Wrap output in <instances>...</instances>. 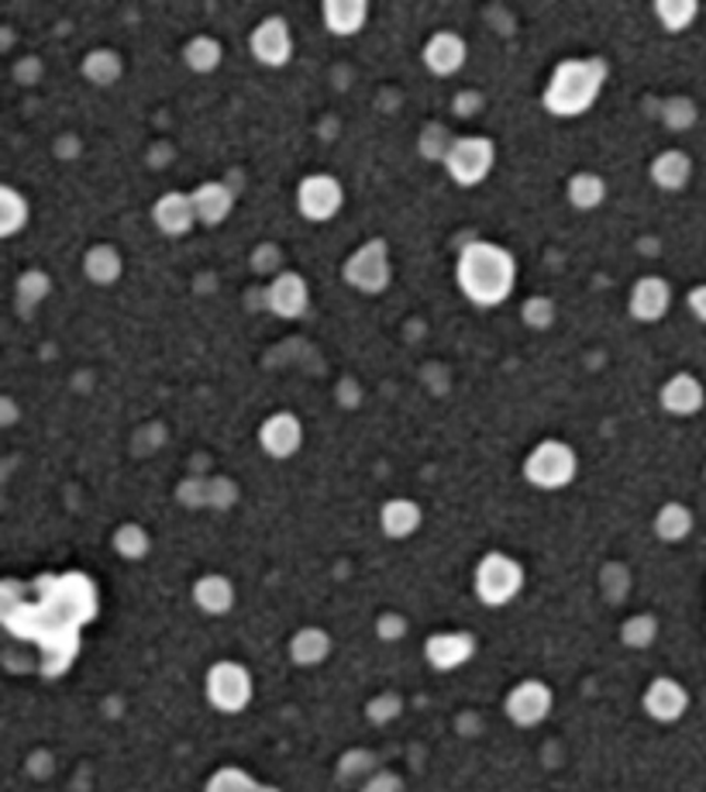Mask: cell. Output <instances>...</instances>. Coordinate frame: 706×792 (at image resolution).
<instances>
[{"instance_id": "6da1fadb", "label": "cell", "mask_w": 706, "mask_h": 792, "mask_svg": "<svg viewBox=\"0 0 706 792\" xmlns=\"http://www.w3.org/2000/svg\"><path fill=\"white\" fill-rule=\"evenodd\" d=\"M459 290L476 307H497L513 294L517 262L504 245L493 242H468L455 266Z\"/></svg>"}, {"instance_id": "7a4b0ae2", "label": "cell", "mask_w": 706, "mask_h": 792, "mask_svg": "<svg viewBox=\"0 0 706 792\" xmlns=\"http://www.w3.org/2000/svg\"><path fill=\"white\" fill-rule=\"evenodd\" d=\"M603 83H606L603 59H562L545 87L541 104L555 117H576L597 104Z\"/></svg>"}, {"instance_id": "3957f363", "label": "cell", "mask_w": 706, "mask_h": 792, "mask_svg": "<svg viewBox=\"0 0 706 792\" xmlns=\"http://www.w3.org/2000/svg\"><path fill=\"white\" fill-rule=\"evenodd\" d=\"M576 469H579L576 451L565 441L548 438L531 448L528 462H524V479L537 490H562L576 479Z\"/></svg>"}, {"instance_id": "277c9868", "label": "cell", "mask_w": 706, "mask_h": 792, "mask_svg": "<svg viewBox=\"0 0 706 792\" xmlns=\"http://www.w3.org/2000/svg\"><path fill=\"white\" fill-rule=\"evenodd\" d=\"M493 162H497V149H493V141L483 138V135H468V138H455L449 156H444V170L449 176L459 183V186H479Z\"/></svg>"}, {"instance_id": "5b68a950", "label": "cell", "mask_w": 706, "mask_h": 792, "mask_svg": "<svg viewBox=\"0 0 706 792\" xmlns=\"http://www.w3.org/2000/svg\"><path fill=\"white\" fill-rule=\"evenodd\" d=\"M345 283L359 294H383L390 286V249L383 238L359 245L345 262Z\"/></svg>"}, {"instance_id": "8992f818", "label": "cell", "mask_w": 706, "mask_h": 792, "mask_svg": "<svg viewBox=\"0 0 706 792\" xmlns=\"http://www.w3.org/2000/svg\"><path fill=\"white\" fill-rule=\"evenodd\" d=\"M521 586H524V569L517 565L510 555H500V551L486 555L476 569V593L489 607L510 604V599L521 593Z\"/></svg>"}, {"instance_id": "52a82bcc", "label": "cell", "mask_w": 706, "mask_h": 792, "mask_svg": "<svg viewBox=\"0 0 706 792\" xmlns=\"http://www.w3.org/2000/svg\"><path fill=\"white\" fill-rule=\"evenodd\" d=\"M207 700L221 713H239L252 700V679L239 662H218L207 676Z\"/></svg>"}, {"instance_id": "ba28073f", "label": "cell", "mask_w": 706, "mask_h": 792, "mask_svg": "<svg viewBox=\"0 0 706 792\" xmlns=\"http://www.w3.org/2000/svg\"><path fill=\"white\" fill-rule=\"evenodd\" d=\"M345 204V190L335 176L314 173L297 186V207L308 221H332Z\"/></svg>"}, {"instance_id": "9c48e42d", "label": "cell", "mask_w": 706, "mask_h": 792, "mask_svg": "<svg viewBox=\"0 0 706 792\" xmlns=\"http://www.w3.org/2000/svg\"><path fill=\"white\" fill-rule=\"evenodd\" d=\"M258 445L269 459H293L303 445V424L290 411H276L258 427Z\"/></svg>"}, {"instance_id": "30bf717a", "label": "cell", "mask_w": 706, "mask_h": 792, "mask_svg": "<svg viewBox=\"0 0 706 792\" xmlns=\"http://www.w3.org/2000/svg\"><path fill=\"white\" fill-rule=\"evenodd\" d=\"M252 56L263 62V66H287L290 56H293V35H290V25L282 18H266L263 25L252 32Z\"/></svg>"}, {"instance_id": "8fae6325", "label": "cell", "mask_w": 706, "mask_h": 792, "mask_svg": "<svg viewBox=\"0 0 706 792\" xmlns=\"http://www.w3.org/2000/svg\"><path fill=\"white\" fill-rule=\"evenodd\" d=\"M669 303H672V286L662 276H645L634 283L630 290V318L655 324L669 314Z\"/></svg>"}, {"instance_id": "7c38bea8", "label": "cell", "mask_w": 706, "mask_h": 792, "mask_svg": "<svg viewBox=\"0 0 706 792\" xmlns=\"http://www.w3.org/2000/svg\"><path fill=\"white\" fill-rule=\"evenodd\" d=\"M552 710V689L545 682H521L510 696H507V713L513 724H521V727H534L541 724V720L548 716Z\"/></svg>"}, {"instance_id": "4fadbf2b", "label": "cell", "mask_w": 706, "mask_h": 792, "mask_svg": "<svg viewBox=\"0 0 706 792\" xmlns=\"http://www.w3.org/2000/svg\"><path fill=\"white\" fill-rule=\"evenodd\" d=\"M266 303H269L273 314H279V318H300L303 310H308V303H311V290H308V283H303V276L279 273L269 283Z\"/></svg>"}, {"instance_id": "5bb4252c", "label": "cell", "mask_w": 706, "mask_h": 792, "mask_svg": "<svg viewBox=\"0 0 706 792\" xmlns=\"http://www.w3.org/2000/svg\"><path fill=\"white\" fill-rule=\"evenodd\" d=\"M465 56H468V49H465L462 35H455V32H438V35H431L428 45H424V66H428L435 77H455L465 66Z\"/></svg>"}, {"instance_id": "9a60e30c", "label": "cell", "mask_w": 706, "mask_h": 792, "mask_svg": "<svg viewBox=\"0 0 706 792\" xmlns=\"http://www.w3.org/2000/svg\"><path fill=\"white\" fill-rule=\"evenodd\" d=\"M662 406L669 414H675V417H693V414H699L703 411V403H706V393H703V382L696 379V376H690V372H679V376H672L666 387H662Z\"/></svg>"}, {"instance_id": "2e32d148", "label": "cell", "mask_w": 706, "mask_h": 792, "mask_svg": "<svg viewBox=\"0 0 706 792\" xmlns=\"http://www.w3.org/2000/svg\"><path fill=\"white\" fill-rule=\"evenodd\" d=\"M152 218H155V225H159L162 234L180 238V234H186V231L197 225V210H194V200L186 197V194H162V197L155 200Z\"/></svg>"}, {"instance_id": "e0dca14e", "label": "cell", "mask_w": 706, "mask_h": 792, "mask_svg": "<svg viewBox=\"0 0 706 792\" xmlns=\"http://www.w3.org/2000/svg\"><path fill=\"white\" fill-rule=\"evenodd\" d=\"M686 707H690V696L675 679H655L645 692V710L655 720H662V724L679 720L682 713H686Z\"/></svg>"}, {"instance_id": "ac0fdd59", "label": "cell", "mask_w": 706, "mask_h": 792, "mask_svg": "<svg viewBox=\"0 0 706 792\" xmlns=\"http://www.w3.org/2000/svg\"><path fill=\"white\" fill-rule=\"evenodd\" d=\"M321 14H324L327 32L338 35V38H348V35H359L366 28L369 4L366 0H327Z\"/></svg>"}, {"instance_id": "d6986e66", "label": "cell", "mask_w": 706, "mask_h": 792, "mask_svg": "<svg viewBox=\"0 0 706 792\" xmlns=\"http://www.w3.org/2000/svg\"><path fill=\"white\" fill-rule=\"evenodd\" d=\"M190 200H194V210H197V221L207 225V228L221 225L228 214H231V207H234V194H231L224 183H204V186H197L194 194H190Z\"/></svg>"}, {"instance_id": "ffe728a7", "label": "cell", "mask_w": 706, "mask_h": 792, "mask_svg": "<svg viewBox=\"0 0 706 792\" xmlns=\"http://www.w3.org/2000/svg\"><path fill=\"white\" fill-rule=\"evenodd\" d=\"M476 652V641L468 634H435L428 641V662L435 668H459Z\"/></svg>"}, {"instance_id": "44dd1931", "label": "cell", "mask_w": 706, "mask_h": 792, "mask_svg": "<svg viewBox=\"0 0 706 792\" xmlns=\"http://www.w3.org/2000/svg\"><path fill=\"white\" fill-rule=\"evenodd\" d=\"M693 176V159L679 149H669L651 159V183L662 190H682Z\"/></svg>"}, {"instance_id": "7402d4cb", "label": "cell", "mask_w": 706, "mask_h": 792, "mask_svg": "<svg viewBox=\"0 0 706 792\" xmlns=\"http://www.w3.org/2000/svg\"><path fill=\"white\" fill-rule=\"evenodd\" d=\"M125 273V262H121V252L114 245H93L86 255H83V276L97 286H111L117 283Z\"/></svg>"}, {"instance_id": "603a6c76", "label": "cell", "mask_w": 706, "mask_h": 792, "mask_svg": "<svg viewBox=\"0 0 706 792\" xmlns=\"http://www.w3.org/2000/svg\"><path fill=\"white\" fill-rule=\"evenodd\" d=\"M380 527L386 538H410L420 527V507L414 500H390L380 510Z\"/></svg>"}, {"instance_id": "cb8c5ba5", "label": "cell", "mask_w": 706, "mask_h": 792, "mask_svg": "<svg viewBox=\"0 0 706 792\" xmlns=\"http://www.w3.org/2000/svg\"><path fill=\"white\" fill-rule=\"evenodd\" d=\"M194 599L204 613H228L234 604V586L224 579V575H204V579L194 586Z\"/></svg>"}, {"instance_id": "d4e9b609", "label": "cell", "mask_w": 706, "mask_h": 792, "mask_svg": "<svg viewBox=\"0 0 706 792\" xmlns=\"http://www.w3.org/2000/svg\"><path fill=\"white\" fill-rule=\"evenodd\" d=\"M690 531H693V514L690 507H682V503H666V507L655 514V535L662 541H682L690 538Z\"/></svg>"}, {"instance_id": "484cf974", "label": "cell", "mask_w": 706, "mask_h": 792, "mask_svg": "<svg viewBox=\"0 0 706 792\" xmlns=\"http://www.w3.org/2000/svg\"><path fill=\"white\" fill-rule=\"evenodd\" d=\"M28 225V200L14 186H0V234L14 238Z\"/></svg>"}, {"instance_id": "4316f807", "label": "cell", "mask_w": 706, "mask_h": 792, "mask_svg": "<svg viewBox=\"0 0 706 792\" xmlns=\"http://www.w3.org/2000/svg\"><path fill=\"white\" fill-rule=\"evenodd\" d=\"M221 56H224L221 42L210 38V35H197L183 49V59H186V66L194 69V73H215V69L221 66Z\"/></svg>"}, {"instance_id": "83f0119b", "label": "cell", "mask_w": 706, "mask_h": 792, "mask_svg": "<svg viewBox=\"0 0 706 792\" xmlns=\"http://www.w3.org/2000/svg\"><path fill=\"white\" fill-rule=\"evenodd\" d=\"M606 197V183L597 173H579L569 180V204L576 210H593Z\"/></svg>"}, {"instance_id": "f1b7e54d", "label": "cell", "mask_w": 706, "mask_h": 792, "mask_svg": "<svg viewBox=\"0 0 706 792\" xmlns=\"http://www.w3.org/2000/svg\"><path fill=\"white\" fill-rule=\"evenodd\" d=\"M83 77L97 87H111L117 77H121V56L111 53V49H93L83 59Z\"/></svg>"}, {"instance_id": "f546056e", "label": "cell", "mask_w": 706, "mask_h": 792, "mask_svg": "<svg viewBox=\"0 0 706 792\" xmlns=\"http://www.w3.org/2000/svg\"><path fill=\"white\" fill-rule=\"evenodd\" d=\"M290 652H293V658H297L300 665H317V662L327 658V652H332V641H327L324 631L308 628V631H300V634L293 638Z\"/></svg>"}, {"instance_id": "4dcf8cb0", "label": "cell", "mask_w": 706, "mask_h": 792, "mask_svg": "<svg viewBox=\"0 0 706 792\" xmlns=\"http://www.w3.org/2000/svg\"><path fill=\"white\" fill-rule=\"evenodd\" d=\"M655 14H658V21H662V28L682 32V28H690L696 21L699 4H696V0H658Z\"/></svg>"}, {"instance_id": "1f68e13d", "label": "cell", "mask_w": 706, "mask_h": 792, "mask_svg": "<svg viewBox=\"0 0 706 792\" xmlns=\"http://www.w3.org/2000/svg\"><path fill=\"white\" fill-rule=\"evenodd\" d=\"M114 548H117V555H125L128 562L146 559V555H149V535H146V527L121 524V527L114 531Z\"/></svg>"}, {"instance_id": "d6a6232c", "label": "cell", "mask_w": 706, "mask_h": 792, "mask_svg": "<svg viewBox=\"0 0 706 792\" xmlns=\"http://www.w3.org/2000/svg\"><path fill=\"white\" fill-rule=\"evenodd\" d=\"M521 318H524V324L528 328H552V321H555V303L548 300V297H531L528 303H524V310H521Z\"/></svg>"}, {"instance_id": "836d02e7", "label": "cell", "mask_w": 706, "mask_h": 792, "mask_svg": "<svg viewBox=\"0 0 706 792\" xmlns=\"http://www.w3.org/2000/svg\"><path fill=\"white\" fill-rule=\"evenodd\" d=\"M452 149V141H449V131H444L441 125H431L428 131H424L420 138V152L428 156V159H444Z\"/></svg>"}, {"instance_id": "e575fe53", "label": "cell", "mask_w": 706, "mask_h": 792, "mask_svg": "<svg viewBox=\"0 0 706 792\" xmlns=\"http://www.w3.org/2000/svg\"><path fill=\"white\" fill-rule=\"evenodd\" d=\"M210 792H255V785L239 768H224V772H218L215 782H210Z\"/></svg>"}, {"instance_id": "d590c367", "label": "cell", "mask_w": 706, "mask_h": 792, "mask_svg": "<svg viewBox=\"0 0 706 792\" xmlns=\"http://www.w3.org/2000/svg\"><path fill=\"white\" fill-rule=\"evenodd\" d=\"M693 122H696V107L690 104V101H669L666 104V125L669 128H675V131H682V128H693Z\"/></svg>"}, {"instance_id": "8d00e7d4", "label": "cell", "mask_w": 706, "mask_h": 792, "mask_svg": "<svg viewBox=\"0 0 706 792\" xmlns=\"http://www.w3.org/2000/svg\"><path fill=\"white\" fill-rule=\"evenodd\" d=\"M624 638H627V644H634V647L651 644V638H655V620H651V617H634L627 628H624Z\"/></svg>"}, {"instance_id": "74e56055", "label": "cell", "mask_w": 706, "mask_h": 792, "mask_svg": "<svg viewBox=\"0 0 706 792\" xmlns=\"http://www.w3.org/2000/svg\"><path fill=\"white\" fill-rule=\"evenodd\" d=\"M45 294H49V279H45V273H25V276H21V300H28V307L35 300H42Z\"/></svg>"}, {"instance_id": "f35d334b", "label": "cell", "mask_w": 706, "mask_h": 792, "mask_svg": "<svg viewBox=\"0 0 706 792\" xmlns=\"http://www.w3.org/2000/svg\"><path fill=\"white\" fill-rule=\"evenodd\" d=\"M231 496H234V486L228 479H210L207 483V503H215V507H228Z\"/></svg>"}, {"instance_id": "ab89813d", "label": "cell", "mask_w": 706, "mask_h": 792, "mask_svg": "<svg viewBox=\"0 0 706 792\" xmlns=\"http://www.w3.org/2000/svg\"><path fill=\"white\" fill-rule=\"evenodd\" d=\"M690 310H693V318L706 324V283L693 286L690 290Z\"/></svg>"}, {"instance_id": "60d3db41", "label": "cell", "mask_w": 706, "mask_h": 792, "mask_svg": "<svg viewBox=\"0 0 706 792\" xmlns=\"http://www.w3.org/2000/svg\"><path fill=\"white\" fill-rule=\"evenodd\" d=\"M400 631H404V620H400V617L390 613V617L380 620V634H383V638H396Z\"/></svg>"}]
</instances>
